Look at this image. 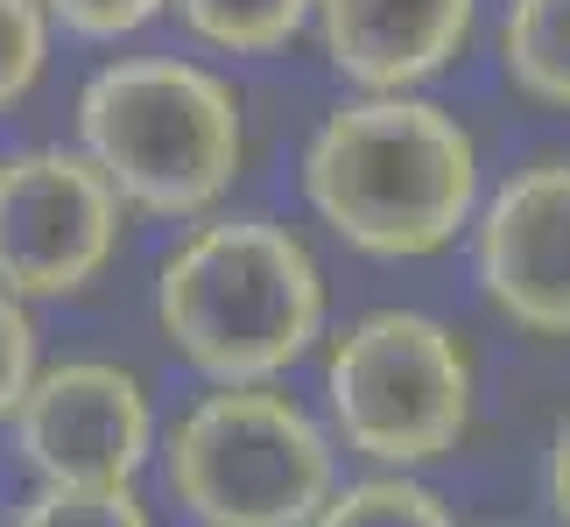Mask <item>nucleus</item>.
<instances>
[{
	"label": "nucleus",
	"mask_w": 570,
	"mask_h": 527,
	"mask_svg": "<svg viewBox=\"0 0 570 527\" xmlns=\"http://www.w3.org/2000/svg\"><path fill=\"white\" fill-rule=\"evenodd\" d=\"M71 141L120 205L156 226L226 211L254 156L247 92L205 50H120L92 63L71 99Z\"/></svg>",
	"instance_id": "obj_3"
},
{
	"label": "nucleus",
	"mask_w": 570,
	"mask_h": 527,
	"mask_svg": "<svg viewBox=\"0 0 570 527\" xmlns=\"http://www.w3.org/2000/svg\"><path fill=\"white\" fill-rule=\"evenodd\" d=\"M542 499H550L557 527H570V415L550 429V457H542Z\"/></svg>",
	"instance_id": "obj_17"
},
{
	"label": "nucleus",
	"mask_w": 570,
	"mask_h": 527,
	"mask_svg": "<svg viewBox=\"0 0 570 527\" xmlns=\"http://www.w3.org/2000/svg\"><path fill=\"white\" fill-rule=\"evenodd\" d=\"M317 415L366 471H430L479 415L472 338L423 302H374L317 351Z\"/></svg>",
	"instance_id": "obj_4"
},
{
	"label": "nucleus",
	"mask_w": 570,
	"mask_h": 527,
	"mask_svg": "<svg viewBox=\"0 0 570 527\" xmlns=\"http://www.w3.org/2000/svg\"><path fill=\"white\" fill-rule=\"evenodd\" d=\"M493 57L521 106L570 120V0H508L493 21Z\"/></svg>",
	"instance_id": "obj_10"
},
{
	"label": "nucleus",
	"mask_w": 570,
	"mask_h": 527,
	"mask_svg": "<svg viewBox=\"0 0 570 527\" xmlns=\"http://www.w3.org/2000/svg\"><path fill=\"white\" fill-rule=\"evenodd\" d=\"M36 366H42V324H36V302H21V296L0 289V429L14 422V408H21V394H29Z\"/></svg>",
	"instance_id": "obj_16"
},
{
	"label": "nucleus",
	"mask_w": 570,
	"mask_h": 527,
	"mask_svg": "<svg viewBox=\"0 0 570 527\" xmlns=\"http://www.w3.org/2000/svg\"><path fill=\"white\" fill-rule=\"evenodd\" d=\"M465 253L479 302L514 338L570 345V148H542L487 183Z\"/></svg>",
	"instance_id": "obj_8"
},
{
	"label": "nucleus",
	"mask_w": 570,
	"mask_h": 527,
	"mask_svg": "<svg viewBox=\"0 0 570 527\" xmlns=\"http://www.w3.org/2000/svg\"><path fill=\"white\" fill-rule=\"evenodd\" d=\"M8 527H156L135 486H36Z\"/></svg>",
	"instance_id": "obj_14"
},
{
	"label": "nucleus",
	"mask_w": 570,
	"mask_h": 527,
	"mask_svg": "<svg viewBox=\"0 0 570 527\" xmlns=\"http://www.w3.org/2000/svg\"><path fill=\"white\" fill-rule=\"evenodd\" d=\"M311 36L345 92H430L472 57L479 0H317Z\"/></svg>",
	"instance_id": "obj_9"
},
{
	"label": "nucleus",
	"mask_w": 570,
	"mask_h": 527,
	"mask_svg": "<svg viewBox=\"0 0 570 527\" xmlns=\"http://www.w3.org/2000/svg\"><path fill=\"white\" fill-rule=\"evenodd\" d=\"M311 527H458V514L415 471H366V478H345Z\"/></svg>",
	"instance_id": "obj_12"
},
{
	"label": "nucleus",
	"mask_w": 570,
	"mask_h": 527,
	"mask_svg": "<svg viewBox=\"0 0 570 527\" xmlns=\"http://www.w3.org/2000/svg\"><path fill=\"white\" fill-rule=\"evenodd\" d=\"M303 211L360 260H436L472 232L487 156L436 92H345L296 156Z\"/></svg>",
	"instance_id": "obj_1"
},
{
	"label": "nucleus",
	"mask_w": 570,
	"mask_h": 527,
	"mask_svg": "<svg viewBox=\"0 0 570 527\" xmlns=\"http://www.w3.org/2000/svg\"><path fill=\"white\" fill-rule=\"evenodd\" d=\"M57 57V21L42 0H0V113L29 106L50 78Z\"/></svg>",
	"instance_id": "obj_13"
},
{
	"label": "nucleus",
	"mask_w": 570,
	"mask_h": 527,
	"mask_svg": "<svg viewBox=\"0 0 570 527\" xmlns=\"http://www.w3.org/2000/svg\"><path fill=\"white\" fill-rule=\"evenodd\" d=\"M8 436L36 486H135L156 465L163 415L156 387L127 359L71 351V359L36 366Z\"/></svg>",
	"instance_id": "obj_7"
},
{
	"label": "nucleus",
	"mask_w": 570,
	"mask_h": 527,
	"mask_svg": "<svg viewBox=\"0 0 570 527\" xmlns=\"http://www.w3.org/2000/svg\"><path fill=\"white\" fill-rule=\"evenodd\" d=\"M57 21V36H78V42H135L148 21L169 14V0H42Z\"/></svg>",
	"instance_id": "obj_15"
},
{
	"label": "nucleus",
	"mask_w": 570,
	"mask_h": 527,
	"mask_svg": "<svg viewBox=\"0 0 570 527\" xmlns=\"http://www.w3.org/2000/svg\"><path fill=\"white\" fill-rule=\"evenodd\" d=\"M156 471L190 527H311L338 493V436L289 380H233L163 422Z\"/></svg>",
	"instance_id": "obj_5"
},
{
	"label": "nucleus",
	"mask_w": 570,
	"mask_h": 527,
	"mask_svg": "<svg viewBox=\"0 0 570 527\" xmlns=\"http://www.w3.org/2000/svg\"><path fill=\"white\" fill-rule=\"evenodd\" d=\"M169 14L190 36V50L254 63V57H282L289 42L311 36L317 0H169Z\"/></svg>",
	"instance_id": "obj_11"
},
{
	"label": "nucleus",
	"mask_w": 570,
	"mask_h": 527,
	"mask_svg": "<svg viewBox=\"0 0 570 527\" xmlns=\"http://www.w3.org/2000/svg\"><path fill=\"white\" fill-rule=\"evenodd\" d=\"M127 218L78 141L0 148V289L36 310L92 296L127 253Z\"/></svg>",
	"instance_id": "obj_6"
},
{
	"label": "nucleus",
	"mask_w": 570,
	"mask_h": 527,
	"mask_svg": "<svg viewBox=\"0 0 570 527\" xmlns=\"http://www.w3.org/2000/svg\"><path fill=\"white\" fill-rule=\"evenodd\" d=\"M148 317L205 387L289 380L332 338V275L303 226L226 205L169 239Z\"/></svg>",
	"instance_id": "obj_2"
}]
</instances>
